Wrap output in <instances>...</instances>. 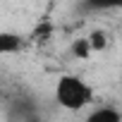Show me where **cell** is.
<instances>
[{"instance_id":"1","label":"cell","mask_w":122,"mask_h":122,"mask_svg":"<svg viewBox=\"0 0 122 122\" xmlns=\"http://www.w3.org/2000/svg\"><path fill=\"white\" fill-rule=\"evenodd\" d=\"M93 101V89L74 74H62L55 84V103L65 110H84L89 103Z\"/></svg>"},{"instance_id":"2","label":"cell","mask_w":122,"mask_h":122,"mask_svg":"<svg viewBox=\"0 0 122 122\" xmlns=\"http://www.w3.org/2000/svg\"><path fill=\"white\" fill-rule=\"evenodd\" d=\"M84 122H122V112L112 105H101L86 115Z\"/></svg>"},{"instance_id":"3","label":"cell","mask_w":122,"mask_h":122,"mask_svg":"<svg viewBox=\"0 0 122 122\" xmlns=\"http://www.w3.org/2000/svg\"><path fill=\"white\" fill-rule=\"evenodd\" d=\"M24 41L19 34H12V31H0V55H10V53H17L22 50Z\"/></svg>"},{"instance_id":"4","label":"cell","mask_w":122,"mask_h":122,"mask_svg":"<svg viewBox=\"0 0 122 122\" xmlns=\"http://www.w3.org/2000/svg\"><path fill=\"white\" fill-rule=\"evenodd\" d=\"M50 36H53V24H50V19H41V22L31 29V34H29L31 43H46Z\"/></svg>"},{"instance_id":"5","label":"cell","mask_w":122,"mask_h":122,"mask_svg":"<svg viewBox=\"0 0 122 122\" xmlns=\"http://www.w3.org/2000/svg\"><path fill=\"white\" fill-rule=\"evenodd\" d=\"M70 53H72L74 57H79V60H89V55H91L93 50H91L89 38H74L72 46H70Z\"/></svg>"},{"instance_id":"6","label":"cell","mask_w":122,"mask_h":122,"mask_svg":"<svg viewBox=\"0 0 122 122\" xmlns=\"http://www.w3.org/2000/svg\"><path fill=\"white\" fill-rule=\"evenodd\" d=\"M86 38H89V43H91V50H93V53H101V50H105V48H108V34H105V31H101V29L91 31Z\"/></svg>"},{"instance_id":"7","label":"cell","mask_w":122,"mask_h":122,"mask_svg":"<svg viewBox=\"0 0 122 122\" xmlns=\"http://www.w3.org/2000/svg\"><path fill=\"white\" fill-rule=\"evenodd\" d=\"M0 98H3V89H0Z\"/></svg>"}]
</instances>
